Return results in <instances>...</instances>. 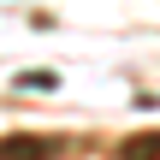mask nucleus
Returning a JSON list of instances; mask_svg holds the SVG:
<instances>
[{
  "instance_id": "obj_1",
  "label": "nucleus",
  "mask_w": 160,
  "mask_h": 160,
  "mask_svg": "<svg viewBox=\"0 0 160 160\" xmlns=\"http://www.w3.org/2000/svg\"><path fill=\"white\" fill-rule=\"evenodd\" d=\"M59 142L53 137H6L0 142V160H53Z\"/></svg>"
},
{
  "instance_id": "obj_2",
  "label": "nucleus",
  "mask_w": 160,
  "mask_h": 160,
  "mask_svg": "<svg viewBox=\"0 0 160 160\" xmlns=\"http://www.w3.org/2000/svg\"><path fill=\"white\" fill-rule=\"evenodd\" d=\"M119 160H160V131H148V137H131V142L119 148Z\"/></svg>"
}]
</instances>
